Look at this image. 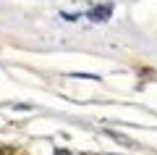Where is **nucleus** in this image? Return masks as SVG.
I'll list each match as a JSON object with an SVG mask.
<instances>
[{"instance_id":"nucleus-1","label":"nucleus","mask_w":157,"mask_h":155,"mask_svg":"<svg viewBox=\"0 0 157 155\" xmlns=\"http://www.w3.org/2000/svg\"><path fill=\"white\" fill-rule=\"evenodd\" d=\"M110 13H113V6H110V3H105V6H94L86 16H89L92 21H107V18H110Z\"/></svg>"},{"instance_id":"nucleus-2","label":"nucleus","mask_w":157,"mask_h":155,"mask_svg":"<svg viewBox=\"0 0 157 155\" xmlns=\"http://www.w3.org/2000/svg\"><path fill=\"white\" fill-rule=\"evenodd\" d=\"M71 76L73 79H94V82L100 79V76H94V74H71Z\"/></svg>"}]
</instances>
